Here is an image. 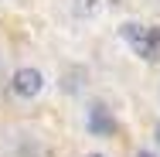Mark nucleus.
<instances>
[{
	"instance_id": "nucleus-6",
	"label": "nucleus",
	"mask_w": 160,
	"mask_h": 157,
	"mask_svg": "<svg viewBox=\"0 0 160 157\" xmlns=\"http://www.w3.org/2000/svg\"><path fill=\"white\" fill-rule=\"evenodd\" d=\"M136 157H153V154H147V150H140V154H136Z\"/></svg>"
},
{
	"instance_id": "nucleus-3",
	"label": "nucleus",
	"mask_w": 160,
	"mask_h": 157,
	"mask_svg": "<svg viewBox=\"0 0 160 157\" xmlns=\"http://www.w3.org/2000/svg\"><path fill=\"white\" fill-rule=\"evenodd\" d=\"M89 130H92L96 137H112V133H116V120H112V113H109L102 102H92V106H89Z\"/></svg>"
},
{
	"instance_id": "nucleus-5",
	"label": "nucleus",
	"mask_w": 160,
	"mask_h": 157,
	"mask_svg": "<svg viewBox=\"0 0 160 157\" xmlns=\"http://www.w3.org/2000/svg\"><path fill=\"white\" fill-rule=\"evenodd\" d=\"M153 140H157V147H160V123H157V130H153Z\"/></svg>"
},
{
	"instance_id": "nucleus-8",
	"label": "nucleus",
	"mask_w": 160,
	"mask_h": 157,
	"mask_svg": "<svg viewBox=\"0 0 160 157\" xmlns=\"http://www.w3.org/2000/svg\"><path fill=\"white\" fill-rule=\"evenodd\" d=\"M85 157H106V154H85Z\"/></svg>"
},
{
	"instance_id": "nucleus-1",
	"label": "nucleus",
	"mask_w": 160,
	"mask_h": 157,
	"mask_svg": "<svg viewBox=\"0 0 160 157\" xmlns=\"http://www.w3.org/2000/svg\"><path fill=\"white\" fill-rule=\"evenodd\" d=\"M119 38L143 58V62H157L160 58V28H147L140 21H126L119 28Z\"/></svg>"
},
{
	"instance_id": "nucleus-7",
	"label": "nucleus",
	"mask_w": 160,
	"mask_h": 157,
	"mask_svg": "<svg viewBox=\"0 0 160 157\" xmlns=\"http://www.w3.org/2000/svg\"><path fill=\"white\" fill-rule=\"evenodd\" d=\"M109 3H112V7H119V3H123V0H109Z\"/></svg>"
},
{
	"instance_id": "nucleus-2",
	"label": "nucleus",
	"mask_w": 160,
	"mask_h": 157,
	"mask_svg": "<svg viewBox=\"0 0 160 157\" xmlns=\"http://www.w3.org/2000/svg\"><path fill=\"white\" fill-rule=\"evenodd\" d=\"M10 92L17 99H34V96L44 92V72L34 68V65H24L10 75Z\"/></svg>"
},
{
	"instance_id": "nucleus-4",
	"label": "nucleus",
	"mask_w": 160,
	"mask_h": 157,
	"mask_svg": "<svg viewBox=\"0 0 160 157\" xmlns=\"http://www.w3.org/2000/svg\"><path fill=\"white\" fill-rule=\"evenodd\" d=\"M102 10V0H72V14L75 17H96Z\"/></svg>"
}]
</instances>
